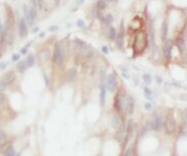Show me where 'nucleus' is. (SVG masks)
<instances>
[{
    "label": "nucleus",
    "mask_w": 187,
    "mask_h": 156,
    "mask_svg": "<svg viewBox=\"0 0 187 156\" xmlns=\"http://www.w3.org/2000/svg\"><path fill=\"white\" fill-rule=\"evenodd\" d=\"M15 79H16V75H15L14 71L10 70V71L5 72L0 77V92H3L4 90H6L7 87H9L15 81Z\"/></svg>",
    "instance_id": "obj_1"
},
{
    "label": "nucleus",
    "mask_w": 187,
    "mask_h": 156,
    "mask_svg": "<svg viewBox=\"0 0 187 156\" xmlns=\"http://www.w3.org/2000/svg\"><path fill=\"white\" fill-rule=\"evenodd\" d=\"M52 60H53V63L57 66H60L63 62V51H62V48L60 43H55V45H54Z\"/></svg>",
    "instance_id": "obj_2"
},
{
    "label": "nucleus",
    "mask_w": 187,
    "mask_h": 156,
    "mask_svg": "<svg viewBox=\"0 0 187 156\" xmlns=\"http://www.w3.org/2000/svg\"><path fill=\"white\" fill-rule=\"evenodd\" d=\"M75 43H76V48L78 50V52L82 55H84V56H91L92 55V53H93L92 48L85 42L82 41L80 39H76Z\"/></svg>",
    "instance_id": "obj_3"
},
{
    "label": "nucleus",
    "mask_w": 187,
    "mask_h": 156,
    "mask_svg": "<svg viewBox=\"0 0 187 156\" xmlns=\"http://www.w3.org/2000/svg\"><path fill=\"white\" fill-rule=\"evenodd\" d=\"M37 4H36V0H31V6L29 7V10H28V15L26 17L25 20H27L30 24L33 23V21L36 18V15H37Z\"/></svg>",
    "instance_id": "obj_4"
},
{
    "label": "nucleus",
    "mask_w": 187,
    "mask_h": 156,
    "mask_svg": "<svg viewBox=\"0 0 187 156\" xmlns=\"http://www.w3.org/2000/svg\"><path fill=\"white\" fill-rule=\"evenodd\" d=\"M176 129V123L172 115H168L165 122V131L168 134H172Z\"/></svg>",
    "instance_id": "obj_5"
},
{
    "label": "nucleus",
    "mask_w": 187,
    "mask_h": 156,
    "mask_svg": "<svg viewBox=\"0 0 187 156\" xmlns=\"http://www.w3.org/2000/svg\"><path fill=\"white\" fill-rule=\"evenodd\" d=\"M106 88L110 92H114L117 88V78L115 76V74H111L108 76V78L106 79Z\"/></svg>",
    "instance_id": "obj_6"
},
{
    "label": "nucleus",
    "mask_w": 187,
    "mask_h": 156,
    "mask_svg": "<svg viewBox=\"0 0 187 156\" xmlns=\"http://www.w3.org/2000/svg\"><path fill=\"white\" fill-rule=\"evenodd\" d=\"M163 126V120H162L161 116L159 115H155L154 118L151 121V124H150V127L152 130H155V131H158L160 130Z\"/></svg>",
    "instance_id": "obj_7"
},
{
    "label": "nucleus",
    "mask_w": 187,
    "mask_h": 156,
    "mask_svg": "<svg viewBox=\"0 0 187 156\" xmlns=\"http://www.w3.org/2000/svg\"><path fill=\"white\" fill-rule=\"evenodd\" d=\"M19 35L20 37L22 38H25L28 34V29H27V23H26V20L24 17H22L19 21Z\"/></svg>",
    "instance_id": "obj_8"
},
{
    "label": "nucleus",
    "mask_w": 187,
    "mask_h": 156,
    "mask_svg": "<svg viewBox=\"0 0 187 156\" xmlns=\"http://www.w3.org/2000/svg\"><path fill=\"white\" fill-rule=\"evenodd\" d=\"M124 105L126 106L128 113H133V110H134V106H135V102H134V99L132 98L131 96H128V98L125 99V102H124ZM123 105V106H124Z\"/></svg>",
    "instance_id": "obj_9"
},
{
    "label": "nucleus",
    "mask_w": 187,
    "mask_h": 156,
    "mask_svg": "<svg viewBox=\"0 0 187 156\" xmlns=\"http://www.w3.org/2000/svg\"><path fill=\"white\" fill-rule=\"evenodd\" d=\"M164 55L167 59H170L172 56V41L170 39H167V41L165 42V46H164Z\"/></svg>",
    "instance_id": "obj_10"
},
{
    "label": "nucleus",
    "mask_w": 187,
    "mask_h": 156,
    "mask_svg": "<svg viewBox=\"0 0 187 156\" xmlns=\"http://www.w3.org/2000/svg\"><path fill=\"white\" fill-rule=\"evenodd\" d=\"M77 77V70L76 69H70L67 73V80L68 82H73Z\"/></svg>",
    "instance_id": "obj_11"
},
{
    "label": "nucleus",
    "mask_w": 187,
    "mask_h": 156,
    "mask_svg": "<svg viewBox=\"0 0 187 156\" xmlns=\"http://www.w3.org/2000/svg\"><path fill=\"white\" fill-rule=\"evenodd\" d=\"M106 92H107L106 85L102 84L101 85V104H102V106L106 105Z\"/></svg>",
    "instance_id": "obj_12"
},
{
    "label": "nucleus",
    "mask_w": 187,
    "mask_h": 156,
    "mask_svg": "<svg viewBox=\"0 0 187 156\" xmlns=\"http://www.w3.org/2000/svg\"><path fill=\"white\" fill-rule=\"evenodd\" d=\"M133 127H134L133 119H130V120L128 121V124H127V138H126L127 141H128V139L131 137L132 133H133Z\"/></svg>",
    "instance_id": "obj_13"
},
{
    "label": "nucleus",
    "mask_w": 187,
    "mask_h": 156,
    "mask_svg": "<svg viewBox=\"0 0 187 156\" xmlns=\"http://www.w3.org/2000/svg\"><path fill=\"white\" fill-rule=\"evenodd\" d=\"M27 69V64H26V61H20L18 64H17V70L19 73H24Z\"/></svg>",
    "instance_id": "obj_14"
},
{
    "label": "nucleus",
    "mask_w": 187,
    "mask_h": 156,
    "mask_svg": "<svg viewBox=\"0 0 187 156\" xmlns=\"http://www.w3.org/2000/svg\"><path fill=\"white\" fill-rule=\"evenodd\" d=\"M161 32H162V39L165 40L166 37H167V34H168V24H167L166 21H164L163 24H162Z\"/></svg>",
    "instance_id": "obj_15"
},
{
    "label": "nucleus",
    "mask_w": 187,
    "mask_h": 156,
    "mask_svg": "<svg viewBox=\"0 0 187 156\" xmlns=\"http://www.w3.org/2000/svg\"><path fill=\"white\" fill-rule=\"evenodd\" d=\"M101 20H102V22L104 23L105 25H109L111 24L112 22H113V20H114V17L112 14H108V15H106V16H104L101 18Z\"/></svg>",
    "instance_id": "obj_16"
},
{
    "label": "nucleus",
    "mask_w": 187,
    "mask_h": 156,
    "mask_svg": "<svg viewBox=\"0 0 187 156\" xmlns=\"http://www.w3.org/2000/svg\"><path fill=\"white\" fill-rule=\"evenodd\" d=\"M106 6H107L106 0H98L97 1V10L103 11L104 9L106 8Z\"/></svg>",
    "instance_id": "obj_17"
},
{
    "label": "nucleus",
    "mask_w": 187,
    "mask_h": 156,
    "mask_svg": "<svg viewBox=\"0 0 187 156\" xmlns=\"http://www.w3.org/2000/svg\"><path fill=\"white\" fill-rule=\"evenodd\" d=\"M34 62H35V58H34L33 54H29L27 56V59H26L27 67H32L34 65Z\"/></svg>",
    "instance_id": "obj_18"
},
{
    "label": "nucleus",
    "mask_w": 187,
    "mask_h": 156,
    "mask_svg": "<svg viewBox=\"0 0 187 156\" xmlns=\"http://www.w3.org/2000/svg\"><path fill=\"white\" fill-rule=\"evenodd\" d=\"M176 44H177V46L179 47L180 51H183V50H184V48H185V40H184V38H178L177 41H176Z\"/></svg>",
    "instance_id": "obj_19"
},
{
    "label": "nucleus",
    "mask_w": 187,
    "mask_h": 156,
    "mask_svg": "<svg viewBox=\"0 0 187 156\" xmlns=\"http://www.w3.org/2000/svg\"><path fill=\"white\" fill-rule=\"evenodd\" d=\"M112 125H113V127L114 128H119V125H120V117L118 115H116V116H114V118H113V120H112Z\"/></svg>",
    "instance_id": "obj_20"
},
{
    "label": "nucleus",
    "mask_w": 187,
    "mask_h": 156,
    "mask_svg": "<svg viewBox=\"0 0 187 156\" xmlns=\"http://www.w3.org/2000/svg\"><path fill=\"white\" fill-rule=\"evenodd\" d=\"M10 147H11V144H10L9 142L8 143H2V144L0 145V151H1V153L4 154Z\"/></svg>",
    "instance_id": "obj_21"
},
{
    "label": "nucleus",
    "mask_w": 187,
    "mask_h": 156,
    "mask_svg": "<svg viewBox=\"0 0 187 156\" xmlns=\"http://www.w3.org/2000/svg\"><path fill=\"white\" fill-rule=\"evenodd\" d=\"M116 36H117V30L114 27H111L110 30H109V37H110V39L111 40H115Z\"/></svg>",
    "instance_id": "obj_22"
},
{
    "label": "nucleus",
    "mask_w": 187,
    "mask_h": 156,
    "mask_svg": "<svg viewBox=\"0 0 187 156\" xmlns=\"http://www.w3.org/2000/svg\"><path fill=\"white\" fill-rule=\"evenodd\" d=\"M6 139H7V135H6V133L3 131V130H0V145H1L2 143H4Z\"/></svg>",
    "instance_id": "obj_23"
},
{
    "label": "nucleus",
    "mask_w": 187,
    "mask_h": 156,
    "mask_svg": "<svg viewBox=\"0 0 187 156\" xmlns=\"http://www.w3.org/2000/svg\"><path fill=\"white\" fill-rule=\"evenodd\" d=\"M15 154H16V152H15L14 148L11 146V147L9 148L8 150L4 153V156H15Z\"/></svg>",
    "instance_id": "obj_24"
},
{
    "label": "nucleus",
    "mask_w": 187,
    "mask_h": 156,
    "mask_svg": "<svg viewBox=\"0 0 187 156\" xmlns=\"http://www.w3.org/2000/svg\"><path fill=\"white\" fill-rule=\"evenodd\" d=\"M143 80H144L147 84H149V83H151V81H152V77H151V75H150V74L146 73V74L143 75Z\"/></svg>",
    "instance_id": "obj_25"
},
{
    "label": "nucleus",
    "mask_w": 187,
    "mask_h": 156,
    "mask_svg": "<svg viewBox=\"0 0 187 156\" xmlns=\"http://www.w3.org/2000/svg\"><path fill=\"white\" fill-rule=\"evenodd\" d=\"M144 93H145V96H146L147 98L151 99V96H152V91L150 90L148 87H145L144 88Z\"/></svg>",
    "instance_id": "obj_26"
},
{
    "label": "nucleus",
    "mask_w": 187,
    "mask_h": 156,
    "mask_svg": "<svg viewBox=\"0 0 187 156\" xmlns=\"http://www.w3.org/2000/svg\"><path fill=\"white\" fill-rule=\"evenodd\" d=\"M5 101H6V96L2 92H0V106H2L5 103Z\"/></svg>",
    "instance_id": "obj_27"
},
{
    "label": "nucleus",
    "mask_w": 187,
    "mask_h": 156,
    "mask_svg": "<svg viewBox=\"0 0 187 156\" xmlns=\"http://www.w3.org/2000/svg\"><path fill=\"white\" fill-rule=\"evenodd\" d=\"M106 81V71H101V82L102 84H105Z\"/></svg>",
    "instance_id": "obj_28"
},
{
    "label": "nucleus",
    "mask_w": 187,
    "mask_h": 156,
    "mask_svg": "<svg viewBox=\"0 0 187 156\" xmlns=\"http://www.w3.org/2000/svg\"><path fill=\"white\" fill-rule=\"evenodd\" d=\"M28 10H29L28 6H27L26 4H24V5H23V12H24V18H25V19L26 17H27V15H28Z\"/></svg>",
    "instance_id": "obj_29"
},
{
    "label": "nucleus",
    "mask_w": 187,
    "mask_h": 156,
    "mask_svg": "<svg viewBox=\"0 0 187 156\" xmlns=\"http://www.w3.org/2000/svg\"><path fill=\"white\" fill-rule=\"evenodd\" d=\"M42 0H36V4H37V8L39 10H42Z\"/></svg>",
    "instance_id": "obj_30"
},
{
    "label": "nucleus",
    "mask_w": 187,
    "mask_h": 156,
    "mask_svg": "<svg viewBox=\"0 0 187 156\" xmlns=\"http://www.w3.org/2000/svg\"><path fill=\"white\" fill-rule=\"evenodd\" d=\"M77 25L78 27H83V26L85 25V21H84L83 19H78L77 21Z\"/></svg>",
    "instance_id": "obj_31"
},
{
    "label": "nucleus",
    "mask_w": 187,
    "mask_h": 156,
    "mask_svg": "<svg viewBox=\"0 0 187 156\" xmlns=\"http://www.w3.org/2000/svg\"><path fill=\"white\" fill-rule=\"evenodd\" d=\"M7 62H0V70H3V69H5L6 68V66H7Z\"/></svg>",
    "instance_id": "obj_32"
},
{
    "label": "nucleus",
    "mask_w": 187,
    "mask_h": 156,
    "mask_svg": "<svg viewBox=\"0 0 187 156\" xmlns=\"http://www.w3.org/2000/svg\"><path fill=\"white\" fill-rule=\"evenodd\" d=\"M19 58H20V55L19 54H13L12 55V61H18L19 60Z\"/></svg>",
    "instance_id": "obj_33"
},
{
    "label": "nucleus",
    "mask_w": 187,
    "mask_h": 156,
    "mask_svg": "<svg viewBox=\"0 0 187 156\" xmlns=\"http://www.w3.org/2000/svg\"><path fill=\"white\" fill-rule=\"evenodd\" d=\"M30 43H31V42H30ZM30 43H28L26 46H24V47L21 49V54H26V52H27V47H28V45H29Z\"/></svg>",
    "instance_id": "obj_34"
},
{
    "label": "nucleus",
    "mask_w": 187,
    "mask_h": 156,
    "mask_svg": "<svg viewBox=\"0 0 187 156\" xmlns=\"http://www.w3.org/2000/svg\"><path fill=\"white\" fill-rule=\"evenodd\" d=\"M96 17L99 18V19H101V18H102V11L97 10V11H96Z\"/></svg>",
    "instance_id": "obj_35"
},
{
    "label": "nucleus",
    "mask_w": 187,
    "mask_h": 156,
    "mask_svg": "<svg viewBox=\"0 0 187 156\" xmlns=\"http://www.w3.org/2000/svg\"><path fill=\"white\" fill-rule=\"evenodd\" d=\"M151 41H152V43H154V29H153V25H151Z\"/></svg>",
    "instance_id": "obj_36"
},
{
    "label": "nucleus",
    "mask_w": 187,
    "mask_h": 156,
    "mask_svg": "<svg viewBox=\"0 0 187 156\" xmlns=\"http://www.w3.org/2000/svg\"><path fill=\"white\" fill-rule=\"evenodd\" d=\"M151 108H152V104L151 103H146L145 104V109L146 110H150Z\"/></svg>",
    "instance_id": "obj_37"
},
{
    "label": "nucleus",
    "mask_w": 187,
    "mask_h": 156,
    "mask_svg": "<svg viewBox=\"0 0 187 156\" xmlns=\"http://www.w3.org/2000/svg\"><path fill=\"white\" fill-rule=\"evenodd\" d=\"M102 51L104 52V53H105V54H107V53L109 52V50H108V47H107V46H103V47H102Z\"/></svg>",
    "instance_id": "obj_38"
},
{
    "label": "nucleus",
    "mask_w": 187,
    "mask_h": 156,
    "mask_svg": "<svg viewBox=\"0 0 187 156\" xmlns=\"http://www.w3.org/2000/svg\"><path fill=\"white\" fill-rule=\"evenodd\" d=\"M156 79H157V83H162V78L160 76H157Z\"/></svg>",
    "instance_id": "obj_39"
},
{
    "label": "nucleus",
    "mask_w": 187,
    "mask_h": 156,
    "mask_svg": "<svg viewBox=\"0 0 187 156\" xmlns=\"http://www.w3.org/2000/svg\"><path fill=\"white\" fill-rule=\"evenodd\" d=\"M125 156H131V149H128L127 152H126V154Z\"/></svg>",
    "instance_id": "obj_40"
},
{
    "label": "nucleus",
    "mask_w": 187,
    "mask_h": 156,
    "mask_svg": "<svg viewBox=\"0 0 187 156\" xmlns=\"http://www.w3.org/2000/svg\"><path fill=\"white\" fill-rule=\"evenodd\" d=\"M44 79H45V84H46V85H47V86H48V85H49V81H48V78H47V77H45V76H44Z\"/></svg>",
    "instance_id": "obj_41"
},
{
    "label": "nucleus",
    "mask_w": 187,
    "mask_h": 156,
    "mask_svg": "<svg viewBox=\"0 0 187 156\" xmlns=\"http://www.w3.org/2000/svg\"><path fill=\"white\" fill-rule=\"evenodd\" d=\"M123 76H124V77H125V78H128V77H129V75H128V74H126L125 73V72H123Z\"/></svg>",
    "instance_id": "obj_42"
},
{
    "label": "nucleus",
    "mask_w": 187,
    "mask_h": 156,
    "mask_svg": "<svg viewBox=\"0 0 187 156\" xmlns=\"http://www.w3.org/2000/svg\"><path fill=\"white\" fill-rule=\"evenodd\" d=\"M84 1H85V0H80V1L77 2V4H78V5H81V4H83V3H84Z\"/></svg>",
    "instance_id": "obj_43"
},
{
    "label": "nucleus",
    "mask_w": 187,
    "mask_h": 156,
    "mask_svg": "<svg viewBox=\"0 0 187 156\" xmlns=\"http://www.w3.org/2000/svg\"><path fill=\"white\" fill-rule=\"evenodd\" d=\"M54 1H55V6H57V5L60 4V0H54Z\"/></svg>",
    "instance_id": "obj_44"
},
{
    "label": "nucleus",
    "mask_w": 187,
    "mask_h": 156,
    "mask_svg": "<svg viewBox=\"0 0 187 156\" xmlns=\"http://www.w3.org/2000/svg\"><path fill=\"white\" fill-rule=\"evenodd\" d=\"M38 30H39V28H38V27H36V28H34V29H33V32H34V33L37 32Z\"/></svg>",
    "instance_id": "obj_45"
},
{
    "label": "nucleus",
    "mask_w": 187,
    "mask_h": 156,
    "mask_svg": "<svg viewBox=\"0 0 187 156\" xmlns=\"http://www.w3.org/2000/svg\"><path fill=\"white\" fill-rule=\"evenodd\" d=\"M109 2H114V1H116V0H108Z\"/></svg>",
    "instance_id": "obj_46"
},
{
    "label": "nucleus",
    "mask_w": 187,
    "mask_h": 156,
    "mask_svg": "<svg viewBox=\"0 0 187 156\" xmlns=\"http://www.w3.org/2000/svg\"><path fill=\"white\" fill-rule=\"evenodd\" d=\"M15 156H19V154H15Z\"/></svg>",
    "instance_id": "obj_47"
}]
</instances>
